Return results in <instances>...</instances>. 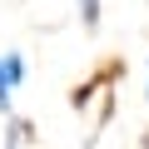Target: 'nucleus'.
Wrapping results in <instances>:
<instances>
[{
  "instance_id": "1",
  "label": "nucleus",
  "mask_w": 149,
  "mask_h": 149,
  "mask_svg": "<svg viewBox=\"0 0 149 149\" xmlns=\"http://www.w3.org/2000/svg\"><path fill=\"white\" fill-rule=\"evenodd\" d=\"M30 80V65L20 50H0V114H15V90Z\"/></svg>"
},
{
  "instance_id": "2",
  "label": "nucleus",
  "mask_w": 149,
  "mask_h": 149,
  "mask_svg": "<svg viewBox=\"0 0 149 149\" xmlns=\"http://www.w3.org/2000/svg\"><path fill=\"white\" fill-rule=\"evenodd\" d=\"M35 139V124L20 119V114H5V129H0V149H25Z\"/></svg>"
},
{
  "instance_id": "3",
  "label": "nucleus",
  "mask_w": 149,
  "mask_h": 149,
  "mask_svg": "<svg viewBox=\"0 0 149 149\" xmlns=\"http://www.w3.org/2000/svg\"><path fill=\"white\" fill-rule=\"evenodd\" d=\"M74 15H80V25L95 35V30L104 25V0H74Z\"/></svg>"
},
{
  "instance_id": "4",
  "label": "nucleus",
  "mask_w": 149,
  "mask_h": 149,
  "mask_svg": "<svg viewBox=\"0 0 149 149\" xmlns=\"http://www.w3.org/2000/svg\"><path fill=\"white\" fill-rule=\"evenodd\" d=\"M144 104H149V60H144Z\"/></svg>"
}]
</instances>
